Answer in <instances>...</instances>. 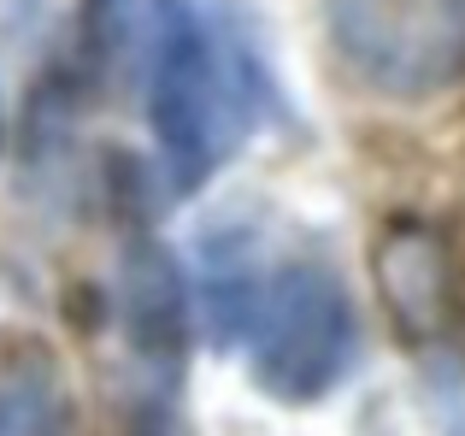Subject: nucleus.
<instances>
[{
	"instance_id": "423d86ee",
	"label": "nucleus",
	"mask_w": 465,
	"mask_h": 436,
	"mask_svg": "<svg viewBox=\"0 0 465 436\" xmlns=\"http://www.w3.org/2000/svg\"><path fill=\"white\" fill-rule=\"evenodd\" d=\"M71 425V395L59 378L54 354H18L0 366V436H30V431H65Z\"/></svg>"
},
{
	"instance_id": "f257e3e1",
	"label": "nucleus",
	"mask_w": 465,
	"mask_h": 436,
	"mask_svg": "<svg viewBox=\"0 0 465 436\" xmlns=\"http://www.w3.org/2000/svg\"><path fill=\"white\" fill-rule=\"evenodd\" d=\"M265 89L272 83L253 47L230 24H213L194 0L148 6V130L177 201L201 195L224 172Z\"/></svg>"
},
{
	"instance_id": "f03ea898",
	"label": "nucleus",
	"mask_w": 465,
	"mask_h": 436,
	"mask_svg": "<svg viewBox=\"0 0 465 436\" xmlns=\"http://www.w3.org/2000/svg\"><path fill=\"white\" fill-rule=\"evenodd\" d=\"M248 360L260 395L283 407H312L348 383L360 360V307L336 265L295 260L265 272L248 312Z\"/></svg>"
},
{
	"instance_id": "20e7f679",
	"label": "nucleus",
	"mask_w": 465,
	"mask_h": 436,
	"mask_svg": "<svg viewBox=\"0 0 465 436\" xmlns=\"http://www.w3.org/2000/svg\"><path fill=\"white\" fill-rule=\"evenodd\" d=\"M118 319H124V348L136 360V372L171 390L183 378V360H189L194 307H189V277L159 236H136L124 248Z\"/></svg>"
},
{
	"instance_id": "0eeeda50",
	"label": "nucleus",
	"mask_w": 465,
	"mask_h": 436,
	"mask_svg": "<svg viewBox=\"0 0 465 436\" xmlns=\"http://www.w3.org/2000/svg\"><path fill=\"white\" fill-rule=\"evenodd\" d=\"M454 307L465 312V272H460V289H454Z\"/></svg>"
},
{
	"instance_id": "6e6552de",
	"label": "nucleus",
	"mask_w": 465,
	"mask_h": 436,
	"mask_svg": "<svg viewBox=\"0 0 465 436\" xmlns=\"http://www.w3.org/2000/svg\"><path fill=\"white\" fill-rule=\"evenodd\" d=\"M0 148H6V106H0Z\"/></svg>"
},
{
	"instance_id": "39448f33",
	"label": "nucleus",
	"mask_w": 465,
	"mask_h": 436,
	"mask_svg": "<svg viewBox=\"0 0 465 436\" xmlns=\"http://www.w3.org/2000/svg\"><path fill=\"white\" fill-rule=\"evenodd\" d=\"M371 283L383 312L401 324L407 342H430L454 319V289L460 272L448 260V242L419 218H395L371 242Z\"/></svg>"
},
{
	"instance_id": "7ed1b4c3",
	"label": "nucleus",
	"mask_w": 465,
	"mask_h": 436,
	"mask_svg": "<svg viewBox=\"0 0 465 436\" xmlns=\"http://www.w3.org/2000/svg\"><path fill=\"white\" fill-rule=\"evenodd\" d=\"M324 24L371 94L424 101L465 83V0H324Z\"/></svg>"
}]
</instances>
